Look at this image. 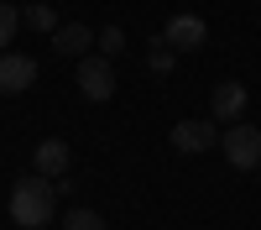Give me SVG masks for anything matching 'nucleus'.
<instances>
[{
  "instance_id": "9b49d317",
  "label": "nucleus",
  "mask_w": 261,
  "mask_h": 230,
  "mask_svg": "<svg viewBox=\"0 0 261 230\" xmlns=\"http://www.w3.org/2000/svg\"><path fill=\"white\" fill-rule=\"evenodd\" d=\"M21 21H27V27H37V32H47V37L63 27V21L53 16V6H27V11H21Z\"/></svg>"
},
{
  "instance_id": "0eeeda50",
  "label": "nucleus",
  "mask_w": 261,
  "mask_h": 230,
  "mask_svg": "<svg viewBox=\"0 0 261 230\" xmlns=\"http://www.w3.org/2000/svg\"><path fill=\"white\" fill-rule=\"evenodd\" d=\"M246 99H251V94H246V84H241V79H220V84H214V94H209V110L220 115V120L235 125V120L246 115Z\"/></svg>"
},
{
  "instance_id": "f257e3e1",
  "label": "nucleus",
  "mask_w": 261,
  "mask_h": 230,
  "mask_svg": "<svg viewBox=\"0 0 261 230\" xmlns=\"http://www.w3.org/2000/svg\"><path fill=\"white\" fill-rule=\"evenodd\" d=\"M53 204H58L53 178L32 173V178H16V183H11V220H16L21 230H42V225L53 220Z\"/></svg>"
},
{
  "instance_id": "4468645a",
  "label": "nucleus",
  "mask_w": 261,
  "mask_h": 230,
  "mask_svg": "<svg viewBox=\"0 0 261 230\" xmlns=\"http://www.w3.org/2000/svg\"><path fill=\"white\" fill-rule=\"evenodd\" d=\"M94 42H99V53H105V58H115V53L125 47V32H120V27H99Z\"/></svg>"
},
{
  "instance_id": "1a4fd4ad",
  "label": "nucleus",
  "mask_w": 261,
  "mask_h": 230,
  "mask_svg": "<svg viewBox=\"0 0 261 230\" xmlns=\"http://www.w3.org/2000/svg\"><path fill=\"white\" fill-rule=\"evenodd\" d=\"M32 162H37V173H42V178H63V173H68V141H58V136L37 141Z\"/></svg>"
},
{
  "instance_id": "f8f14e48",
  "label": "nucleus",
  "mask_w": 261,
  "mask_h": 230,
  "mask_svg": "<svg viewBox=\"0 0 261 230\" xmlns=\"http://www.w3.org/2000/svg\"><path fill=\"white\" fill-rule=\"evenodd\" d=\"M21 27V11L11 6V0H0V53H11V37Z\"/></svg>"
},
{
  "instance_id": "9d476101",
  "label": "nucleus",
  "mask_w": 261,
  "mask_h": 230,
  "mask_svg": "<svg viewBox=\"0 0 261 230\" xmlns=\"http://www.w3.org/2000/svg\"><path fill=\"white\" fill-rule=\"evenodd\" d=\"M146 68H151V73H172V68H178V53H172L162 37H151V47H146Z\"/></svg>"
},
{
  "instance_id": "20e7f679",
  "label": "nucleus",
  "mask_w": 261,
  "mask_h": 230,
  "mask_svg": "<svg viewBox=\"0 0 261 230\" xmlns=\"http://www.w3.org/2000/svg\"><path fill=\"white\" fill-rule=\"evenodd\" d=\"M167 141L178 146V152L199 157V152H214V146H220V125H214V120H204V115H199V120H178Z\"/></svg>"
},
{
  "instance_id": "7ed1b4c3",
  "label": "nucleus",
  "mask_w": 261,
  "mask_h": 230,
  "mask_svg": "<svg viewBox=\"0 0 261 230\" xmlns=\"http://www.w3.org/2000/svg\"><path fill=\"white\" fill-rule=\"evenodd\" d=\"M79 94H84V99H94V105H105V99L115 94V63L105 58V53L79 58Z\"/></svg>"
},
{
  "instance_id": "6e6552de",
  "label": "nucleus",
  "mask_w": 261,
  "mask_h": 230,
  "mask_svg": "<svg viewBox=\"0 0 261 230\" xmlns=\"http://www.w3.org/2000/svg\"><path fill=\"white\" fill-rule=\"evenodd\" d=\"M94 37L99 32H89L84 21H63V27L53 32V53H63V58H89L94 53Z\"/></svg>"
},
{
  "instance_id": "39448f33",
  "label": "nucleus",
  "mask_w": 261,
  "mask_h": 230,
  "mask_svg": "<svg viewBox=\"0 0 261 230\" xmlns=\"http://www.w3.org/2000/svg\"><path fill=\"white\" fill-rule=\"evenodd\" d=\"M157 37L167 42L172 53H193V47H204V42H209V27H204V16H172Z\"/></svg>"
},
{
  "instance_id": "ddd939ff",
  "label": "nucleus",
  "mask_w": 261,
  "mask_h": 230,
  "mask_svg": "<svg viewBox=\"0 0 261 230\" xmlns=\"http://www.w3.org/2000/svg\"><path fill=\"white\" fill-rule=\"evenodd\" d=\"M63 230H105V220L94 209H68V215H63Z\"/></svg>"
},
{
  "instance_id": "f03ea898",
  "label": "nucleus",
  "mask_w": 261,
  "mask_h": 230,
  "mask_svg": "<svg viewBox=\"0 0 261 230\" xmlns=\"http://www.w3.org/2000/svg\"><path fill=\"white\" fill-rule=\"evenodd\" d=\"M220 152H225V162L235 167V173H251V167H261V125L235 120L230 131L220 136Z\"/></svg>"
},
{
  "instance_id": "423d86ee",
  "label": "nucleus",
  "mask_w": 261,
  "mask_h": 230,
  "mask_svg": "<svg viewBox=\"0 0 261 230\" xmlns=\"http://www.w3.org/2000/svg\"><path fill=\"white\" fill-rule=\"evenodd\" d=\"M37 84V58L27 53H0V94H21Z\"/></svg>"
}]
</instances>
